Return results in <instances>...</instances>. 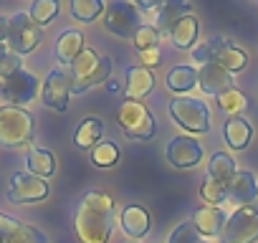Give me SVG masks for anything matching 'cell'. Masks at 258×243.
I'll return each mask as SVG.
<instances>
[{"mask_svg":"<svg viewBox=\"0 0 258 243\" xmlns=\"http://www.w3.org/2000/svg\"><path fill=\"white\" fill-rule=\"evenodd\" d=\"M114 200L104 190H89L74 213V233L81 243H109L114 230Z\"/></svg>","mask_w":258,"mask_h":243,"instance_id":"6da1fadb","label":"cell"},{"mask_svg":"<svg viewBox=\"0 0 258 243\" xmlns=\"http://www.w3.org/2000/svg\"><path fill=\"white\" fill-rule=\"evenodd\" d=\"M69 74H71V81H74L71 91L84 94L86 89H91V86H96V84H101V81L109 79V74H111V58L96 56L94 48H84L76 56V61L71 64V71Z\"/></svg>","mask_w":258,"mask_h":243,"instance_id":"7a4b0ae2","label":"cell"},{"mask_svg":"<svg viewBox=\"0 0 258 243\" xmlns=\"http://www.w3.org/2000/svg\"><path fill=\"white\" fill-rule=\"evenodd\" d=\"M192 58L200 61V64H218V66H223L225 71H230V74L243 71L245 64H248L245 51H240L235 43H230V41H225V38H220V36L210 38V41L203 43V46H195V48H192Z\"/></svg>","mask_w":258,"mask_h":243,"instance_id":"3957f363","label":"cell"},{"mask_svg":"<svg viewBox=\"0 0 258 243\" xmlns=\"http://www.w3.org/2000/svg\"><path fill=\"white\" fill-rule=\"evenodd\" d=\"M33 142V116L21 106H0V145L26 147Z\"/></svg>","mask_w":258,"mask_h":243,"instance_id":"277c9868","label":"cell"},{"mask_svg":"<svg viewBox=\"0 0 258 243\" xmlns=\"http://www.w3.org/2000/svg\"><path fill=\"white\" fill-rule=\"evenodd\" d=\"M116 125L132 140H150L155 135V119L142 101H124L116 111Z\"/></svg>","mask_w":258,"mask_h":243,"instance_id":"5b68a950","label":"cell"},{"mask_svg":"<svg viewBox=\"0 0 258 243\" xmlns=\"http://www.w3.org/2000/svg\"><path fill=\"white\" fill-rule=\"evenodd\" d=\"M170 116L177 122L180 127H185L187 132H198L205 135L210 130V111L203 101L192 99V96H175L170 101Z\"/></svg>","mask_w":258,"mask_h":243,"instance_id":"8992f818","label":"cell"},{"mask_svg":"<svg viewBox=\"0 0 258 243\" xmlns=\"http://www.w3.org/2000/svg\"><path fill=\"white\" fill-rule=\"evenodd\" d=\"M140 11L135 3H124V0H111L104 6V26L109 33L119 36V38H135V33L140 31Z\"/></svg>","mask_w":258,"mask_h":243,"instance_id":"52a82bcc","label":"cell"},{"mask_svg":"<svg viewBox=\"0 0 258 243\" xmlns=\"http://www.w3.org/2000/svg\"><path fill=\"white\" fill-rule=\"evenodd\" d=\"M41 28L31 21L28 13L18 11L8 18V48L16 56H26L31 51H36V46L41 43Z\"/></svg>","mask_w":258,"mask_h":243,"instance_id":"ba28073f","label":"cell"},{"mask_svg":"<svg viewBox=\"0 0 258 243\" xmlns=\"http://www.w3.org/2000/svg\"><path fill=\"white\" fill-rule=\"evenodd\" d=\"M258 240V203L238 208L220 235V243H255Z\"/></svg>","mask_w":258,"mask_h":243,"instance_id":"9c48e42d","label":"cell"},{"mask_svg":"<svg viewBox=\"0 0 258 243\" xmlns=\"http://www.w3.org/2000/svg\"><path fill=\"white\" fill-rule=\"evenodd\" d=\"M48 198V183L31 175V172H13L11 183H8V200L16 205H26V203H38Z\"/></svg>","mask_w":258,"mask_h":243,"instance_id":"30bf717a","label":"cell"},{"mask_svg":"<svg viewBox=\"0 0 258 243\" xmlns=\"http://www.w3.org/2000/svg\"><path fill=\"white\" fill-rule=\"evenodd\" d=\"M71 74L63 71V69H53L48 71L43 86H41V101L48 106V109H56V111H66L69 106V96H71Z\"/></svg>","mask_w":258,"mask_h":243,"instance_id":"8fae6325","label":"cell"},{"mask_svg":"<svg viewBox=\"0 0 258 243\" xmlns=\"http://www.w3.org/2000/svg\"><path fill=\"white\" fill-rule=\"evenodd\" d=\"M36 91H38V79L26 69H21L18 74L3 81V99L8 101V106H23L33 101Z\"/></svg>","mask_w":258,"mask_h":243,"instance_id":"7c38bea8","label":"cell"},{"mask_svg":"<svg viewBox=\"0 0 258 243\" xmlns=\"http://www.w3.org/2000/svg\"><path fill=\"white\" fill-rule=\"evenodd\" d=\"M0 243H48V238L38 228L0 213Z\"/></svg>","mask_w":258,"mask_h":243,"instance_id":"4fadbf2b","label":"cell"},{"mask_svg":"<svg viewBox=\"0 0 258 243\" xmlns=\"http://www.w3.org/2000/svg\"><path fill=\"white\" fill-rule=\"evenodd\" d=\"M167 160L172 167H195L200 160H203V147L195 137H187V135H177L170 140L167 145Z\"/></svg>","mask_w":258,"mask_h":243,"instance_id":"5bb4252c","label":"cell"},{"mask_svg":"<svg viewBox=\"0 0 258 243\" xmlns=\"http://www.w3.org/2000/svg\"><path fill=\"white\" fill-rule=\"evenodd\" d=\"M198 86L203 89V94L208 96H223L225 91L235 89L233 86V74L225 71L218 64H203L198 71Z\"/></svg>","mask_w":258,"mask_h":243,"instance_id":"9a60e30c","label":"cell"},{"mask_svg":"<svg viewBox=\"0 0 258 243\" xmlns=\"http://www.w3.org/2000/svg\"><path fill=\"white\" fill-rule=\"evenodd\" d=\"M225 200L235 203L238 208L258 203V183H255L253 172H248V170L235 172V177L225 185Z\"/></svg>","mask_w":258,"mask_h":243,"instance_id":"2e32d148","label":"cell"},{"mask_svg":"<svg viewBox=\"0 0 258 243\" xmlns=\"http://www.w3.org/2000/svg\"><path fill=\"white\" fill-rule=\"evenodd\" d=\"M192 228L198 230V235H205V238H215V235H223L225 230V213L220 208H213V205H203L192 213Z\"/></svg>","mask_w":258,"mask_h":243,"instance_id":"e0dca14e","label":"cell"},{"mask_svg":"<svg viewBox=\"0 0 258 243\" xmlns=\"http://www.w3.org/2000/svg\"><path fill=\"white\" fill-rule=\"evenodd\" d=\"M155 86V76L150 69L145 66H129L126 69V86H124V96L126 101H140L145 99Z\"/></svg>","mask_w":258,"mask_h":243,"instance_id":"ac0fdd59","label":"cell"},{"mask_svg":"<svg viewBox=\"0 0 258 243\" xmlns=\"http://www.w3.org/2000/svg\"><path fill=\"white\" fill-rule=\"evenodd\" d=\"M192 6L190 3H182V0H170V3H162L160 6V13H157V31L160 33H172V28L177 26V21H182L185 16H190Z\"/></svg>","mask_w":258,"mask_h":243,"instance_id":"d6986e66","label":"cell"},{"mask_svg":"<svg viewBox=\"0 0 258 243\" xmlns=\"http://www.w3.org/2000/svg\"><path fill=\"white\" fill-rule=\"evenodd\" d=\"M121 228L129 238H142L150 230V213L140 205H126L121 210Z\"/></svg>","mask_w":258,"mask_h":243,"instance_id":"ffe728a7","label":"cell"},{"mask_svg":"<svg viewBox=\"0 0 258 243\" xmlns=\"http://www.w3.org/2000/svg\"><path fill=\"white\" fill-rule=\"evenodd\" d=\"M104 135V122L99 116H86L74 132V145L79 150H94Z\"/></svg>","mask_w":258,"mask_h":243,"instance_id":"44dd1931","label":"cell"},{"mask_svg":"<svg viewBox=\"0 0 258 243\" xmlns=\"http://www.w3.org/2000/svg\"><path fill=\"white\" fill-rule=\"evenodd\" d=\"M81 51H84V36H81L79 31L69 28V31H63V33L58 36V41H56V58H58L61 64L71 66Z\"/></svg>","mask_w":258,"mask_h":243,"instance_id":"7402d4cb","label":"cell"},{"mask_svg":"<svg viewBox=\"0 0 258 243\" xmlns=\"http://www.w3.org/2000/svg\"><path fill=\"white\" fill-rule=\"evenodd\" d=\"M223 135H225V142L233 150H245L248 142H250V137H253V127L248 125L243 116H228Z\"/></svg>","mask_w":258,"mask_h":243,"instance_id":"603a6c76","label":"cell"},{"mask_svg":"<svg viewBox=\"0 0 258 243\" xmlns=\"http://www.w3.org/2000/svg\"><path fill=\"white\" fill-rule=\"evenodd\" d=\"M170 41H172V46L180 48V51L195 48V41H198V18L190 13V16H185L182 21H177V26H175L172 33H170Z\"/></svg>","mask_w":258,"mask_h":243,"instance_id":"cb8c5ba5","label":"cell"},{"mask_svg":"<svg viewBox=\"0 0 258 243\" xmlns=\"http://www.w3.org/2000/svg\"><path fill=\"white\" fill-rule=\"evenodd\" d=\"M26 165H28V172L41 177V180H46V177H51L56 172V157L48 150H43V147H31Z\"/></svg>","mask_w":258,"mask_h":243,"instance_id":"d4e9b609","label":"cell"},{"mask_svg":"<svg viewBox=\"0 0 258 243\" xmlns=\"http://www.w3.org/2000/svg\"><path fill=\"white\" fill-rule=\"evenodd\" d=\"M235 162H233V157L230 155H225V152H215L213 157H210V162H208V177L213 180V183H218V185H228L233 177H235Z\"/></svg>","mask_w":258,"mask_h":243,"instance_id":"484cf974","label":"cell"},{"mask_svg":"<svg viewBox=\"0 0 258 243\" xmlns=\"http://www.w3.org/2000/svg\"><path fill=\"white\" fill-rule=\"evenodd\" d=\"M198 86V69L192 66H175L167 74V89L175 94H185Z\"/></svg>","mask_w":258,"mask_h":243,"instance_id":"4316f807","label":"cell"},{"mask_svg":"<svg viewBox=\"0 0 258 243\" xmlns=\"http://www.w3.org/2000/svg\"><path fill=\"white\" fill-rule=\"evenodd\" d=\"M69 11H71V16L76 21L91 23L99 13H104V3H101V0H71Z\"/></svg>","mask_w":258,"mask_h":243,"instance_id":"83f0119b","label":"cell"},{"mask_svg":"<svg viewBox=\"0 0 258 243\" xmlns=\"http://www.w3.org/2000/svg\"><path fill=\"white\" fill-rule=\"evenodd\" d=\"M56 13H58V3L56 0H36V3L31 6V11H28V16H31V21L41 28V26H48L53 18H56Z\"/></svg>","mask_w":258,"mask_h":243,"instance_id":"f1b7e54d","label":"cell"},{"mask_svg":"<svg viewBox=\"0 0 258 243\" xmlns=\"http://www.w3.org/2000/svg\"><path fill=\"white\" fill-rule=\"evenodd\" d=\"M132 43H135L137 53H140V51H150V48H160V31H157V26L142 23L140 31L135 33Z\"/></svg>","mask_w":258,"mask_h":243,"instance_id":"f546056e","label":"cell"},{"mask_svg":"<svg viewBox=\"0 0 258 243\" xmlns=\"http://www.w3.org/2000/svg\"><path fill=\"white\" fill-rule=\"evenodd\" d=\"M91 162L96 167H111L119 162V147L114 142H99L94 150H91Z\"/></svg>","mask_w":258,"mask_h":243,"instance_id":"4dcf8cb0","label":"cell"},{"mask_svg":"<svg viewBox=\"0 0 258 243\" xmlns=\"http://www.w3.org/2000/svg\"><path fill=\"white\" fill-rule=\"evenodd\" d=\"M218 104H220V109H225L230 116H240V114L248 109V99H245V94H240L238 89H230V91H225L223 96H218Z\"/></svg>","mask_w":258,"mask_h":243,"instance_id":"1f68e13d","label":"cell"},{"mask_svg":"<svg viewBox=\"0 0 258 243\" xmlns=\"http://www.w3.org/2000/svg\"><path fill=\"white\" fill-rule=\"evenodd\" d=\"M200 195H203V200H205V203H210L213 208H218V203H223V200H225V185H218V183L208 180V183H203Z\"/></svg>","mask_w":258,"mask_h":243,"instance_id":"d6a6232c","label":"cell"},{"mask_svg":"<svg viewBox=\"0 0 258 243\" xmlns=\"http://www.w3.org/2000/svg\"><path fill=\"white\" fill-rule=\"evenodd\" d=\"M167 243H203V238L198 235V230L192 228V223H182L172 230Z\"/></svg>","mask_w":258,"mask_h":243,"instance_id":"836d02e7","label":"cell"},{"mask_svg":"<svg viewBox=\"0 0 258 243\" xmlns=\"http://www.w3.org/2000/svg\"><path fill=\"white\" fill-rule=\"evenodd\" d=\"M23 61H21V56H16V53H11L8 51V56L0 61V81H6V79H11L13 74H18L23 66H21Z\"/></svg>","mask_w":258,"mask_h":243,"instance_id":"e575fe53","label":"cell"},{"mask_svg":"<svg viewBox=\"0 0 258 243\" xmlns=\"http://www.w3.org/2000/svg\"><path fill=\"white\" fill-rule=\"evenodd\" d=\"M160 64V48H150V51H140V66L150 69Z\"/></svg>","mask_w":258,"mask_h":243,"instance_id":"d590c367","label":"cell"},{"mask_svg":"<svg viewBox=\"0 0 258 243\" xmlns=\"http://www.w3.org/2000/svg\"><path fill=\"white\" fill-rule=\"evenodd\" d=\"M0 43H8V18L0 16Z\"/></svg>","mask_w":258,"mask_h":243,"instance_id":"8d00e7d4","label":"cell"},{"mask_svg":"<svg viewBox=\"0 0 258 243\" xmlns=\"http://www.w3.org/2000/svg\"><path fill=\"white\" fill-rule=\"evenodd\" d=\"M6 56H8V46H6V43H0V61H3Z\"/></svg>","mask_w":258,"mask_h":243,"instance_id":"74e56055","label":"cell"},{"mask_svg":"<svg viewBox=\"0 0 258 243\" xmlns=\"http://www.w3.org/2000/svg\"><path fill=\"white\" fill-rule=\"evenodd\" d=\"M0 96H3V81H0Z\"/></svg>","mask_w":258,"mask_h":243,"instance_id":"f35d334b","label":"cell"},{"mask_svg":"<svg viewBox=\"0 0 258 243\" xmlns=\"http://www.w3.org/2000/svg\"><path fill=\"white\" fill-rule=\"evenodd\" d=\"M203 243H205V240H203Z\"/></svg>","mask_w":258,"mask_h":243,"instance_id":"ab89813d","label":"cell"}]
</instances>
